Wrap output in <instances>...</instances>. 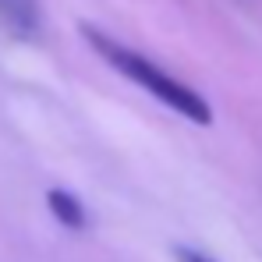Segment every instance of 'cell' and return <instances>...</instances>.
I'll return each instance as SVG.
<instances>
[{
    "label": "cell",
    "mask_w": 262,
    "mask_h": 262,
    "mask_svg": "<svg viewBox=\"0 0 262 262\" xmlns=\"http://www.w3.org/2000/svg\"><path fill=\"white\" fill-rule=\"evenodd\" d=\"M46 206H50L53 220H57L60 227H68V230H85L89 227L85 202H82L78 195L64 191V188H50V191H46Z\"/></svg>",
    "instance_id": "3957f363"
},
{
    "label": "cell",
    "mask_w": 262,
    "mask_h": 262,
    "mask_svg": "<svg viewBox=\"0 0 262 262\" xmlns=\"http://www.w3.org/2000/svg\"><path fill=\"white\" fill-rule=\"evenodd\" d=\"M174 259L177 262H213L209 255H202V252H195V248H188V245H177V248H174Z\"/></svg>",
    "instance_id": "277c9868"
},
{
    "label": "cell",
    "mask_w": 262,
    "mask_h": 262,
    "mask_svg": "<svg viewBox=\"0 0 262 262\" xmlns=\"http://www.w3.org/2000/svg\"><path fill=\"white\" fill-rule=\"evenodd\" d=\"M0 25L18 39L39 36V4L36 0H0Z\"/></svg>",
    "instance_id": "7a4b0ae2"
},
{
    "label": "cell",
    "mask_w": 262,
    "mask_h": 262,
    "mask_svg": "<svg viewBox=\"0 0 262 262\" xmlns=\"http://www.w3.org/2000/svg\"><path fill=\"white\" fill-rule=\"evenodd\" d=\"M82 36H85V43L114 68V71H121L128 82H135L138 89H145L152 99H160L163 106H170L174 114H181L184 121H191V124H213V106L202 99V92H195L191 85H184L181 78L174 75H167L156 60H149V57H142L138 50H131V46L117 43L114 36H106V32H99V29H92V25H82Z\"/></svg>",
    "instance_id": "6da1fadb"
}]
</instances>
